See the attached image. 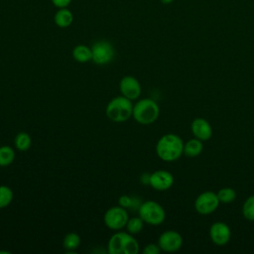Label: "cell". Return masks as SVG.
<instances>
[{
    "instance_id": "obj_27",
    "label": "cell",
    "mask_w": 254,
    "mask_h": 254,
    "mask_svg": "<svg viewBox=\"0 0 254 254\" xmlns=\"http://www.w3.org/2000/svg\"><path fill=\"white\" fill-rule=\"evenodd\" d=\"M173 1H174V0H161V2H162L163 4H166V5L171 4Z\"/></svg>"
},
{
    "instance_id": "obj_8",
    "label": "cell",
    "mask_w": 254,
    "mask_h": 254,
    "mask_svg": "<svg viewBox=\"0 0 254 254\" xmlns=\"http://www.w3.org/2000/svg\"><path fill=\"white\" fill-rule=\"evenodd\" d=\"M92 61L99 65H104L109 64L114 56L115 51L113 46L107 41H97L91 47Z\"/></svg>"
},
{
    "instance_id": "obj_14",
    "label": "cell",
    "mask_w": 254,
    "mask_h": 254,
    "mask_svg": "<svg viewBox=\"0 0 254 254\" xmlns=\"http://www.w3.org/2000/svg\"><path fill=\"white\" fill-rule=\"evenodd\" d=\"M203 150L202 141L197 138H192L188 140L184 144V154L189 158H193L198 156Z\"/></svg>"
},
{
    "instance_id": "obj_2",
    "label": "cell",
    "mask_w": 254,
    "mask_h": 254,
    "mask_svg": "<svg viewBox=\"0 0 254 254\" xmlns=\"http://www.w3.org/2000/svg\"><path fill=\"white\" fill-rule=\"evenodd\" d=\"M107 251L109 254H137L139 243L131 233L118 231L109 238Z\"/></svg>"
},
{
    "instance_id": "obj_22",
    "label": "cell",
    "mask_w": 254,
    "mask_h": 254,
    "mask_svg": "<svg viewBox=\"0 0 254 254\" xmlns=\"http://www.w3.org/2000/svg\"><path fill=\"white\" fill-rule=\"evenodd\" d=\"M242 214L249 221H254V194L250 195L242 205Z\"/></svg>"
},
{
    "instance_id": "obj_25",
    "label": "cell",
    "mask_w": 254,
    "mask_h": 254,
    "mask_svg": "<svg viewBox=\"0 0 254 254\" xmlns=\"http://www.w3.org/2000/svg\"><path fill=\"white\" fill-rule=\"evenodd\" d=\"M161 251L162 250L158 244L150 243V244L146 245L145 248L143 249V254H159Z\"/></svg>"
},
{
    "instance_id": "obj_12",
    "label": "cell",
    "mask_w": 254,
    "mask_h": 254,
    "mask_svg": "<svg viewBox=\"0 0 254 254\" xmlns=\"http://www.w3.org/2000/svg\"><path fill=\"white\" fill-rule=\"evenodd\" d=\"M119 89L121 94L130 100L137 99L141 94V84L139 80L132 75H126L121 78Z\"/></svg>"
},
{
    "instance_id": "obj_24",
    "label": "cell",
    "mask_w": 254,
    "mask_h": 254,
    "mask_svg": "<svg viewBox=\"0 0 254 254\" xmlns=\"http://www.w3.org/2000/svg\"><path fill=\"white\" fill-rule=\"evenodd\" d=\"M118 202H119V205L124 207V208H129V207H132V206L135 205V199L132 198L129 195H126V194L121 195L119 197Z\"/></svg>"
},
{
    "instance_id": "obj_16",
    "label": "cell",
    "mask_w": 254,
    "mask_h": 254,
    "mask_svg": "<svg viewBox=\"0 0 254 254\" xmlns=\"http://www.w3.org/2000/svg\"><path fill=\"white\" fill-rule=\"evenodd\" d=\"M72 58L78 63H87L92 60L91 49L84 45H77L72 50Z\"/></svg>"
},
{
    "instance_id": "obj_15",
    "label": "cell",
    "mask_w": 254,
    "mask_h": 254,
    "mask_svg": "<svg viewBox=\"0 0 254 254\" xmlns=\"http://www.w3.org/2000/svg\"><path fill=\"white\" fill-rule=\"evenodd\" d=\"M73 21L72 13L66 8H60L55 15V23L60 28H67Z\"/></svg>"
},
{
    "instance_id": "obj_17",
    "label": "cell",
    "mask_w": 254,
    "mask_h": 254,
    "mask_svg": "<svg viewBox=\"0 0 254 254\" xmlns=\"http://www.w3.org/2000/svg\"><path fill=\"white\" fill-rule=\"evenodd\" d=\"M15 152L12 147L4 145L0 147V167H7L13 163Z\"/></svg>"
},
{
    "instance_id": "obj_10",
    "label": "cell",
    "mask_w": 254,
    "mask_h": 254,
    "mask_svg": "<svg viewBox=\"0 0 254 254\" xmlns=\"http://www.w3.org/2000/svg\"><path fill=\"white\" fill-rule=\"evenodd\" d=\"M210 240L217 246L227 244L231 237L230 227L222 221H216L211 224L209 228Z\"/></svg>"
},
{
    "instance_id": "obj_1",
    "label": "cell",
    "mask_w": 254,
    "mask_h": 254,
    "mask_svg": "<svg viewBox=\"0 0 254 254\" xmlns=\"http://www.w3.org/2000/svg\"><path fill=\"white\" fill-rule=\"evenodd\" d=\"M184 144L179 135L168 133L158 140L156 153L158 157L165 162H175L184 154Z\"/></svg>"
},
{
    "instance_id": "obj_9",
    "label": "cell",
    "mask_w": 254,
    "mask_h": 254,
    "mask_svg": "<svg viewBox=\"0 0 254 254\" xmlns=\"http://www.w3.org/2000/svg\"><path fill=\"white\" fill-rule=\"evenodd\" d=\"M158 245L162 251L176 252L183 246V237L176 230H167L160 235Z\"/></svg>"
},
{
    "instance_id": "obj_13",
    "label": "cell",
    "mask_w": 254,
    "mask_h": 254,
    "mask_svg": "<svg viewBox=\"0 0 254 254\" xmlns=\"http://www.w3.org/2000/svg\"><path fill=\"white\" fill-rule=\"evenodd\" d=\"M190 130L192 135L200 141H207L212 136V127L206 119L197 117L194 118L190 124Z\"/></svg>"
},
{
    "instance_id": "obj_26",
    "label": "cell",
    "mask_w": 254,
    "mask_h": 254,
    "mask_svg": "<svg viewBox=\"0 0 254 254\" xmlns=\"http://www.w3.org/2000/svg\"><path fill=\"white\" fill-rule=\"evenodd\" d=\"M52 2L58 8H66L70 4L71 0H52Z\"/></svg>"
},
{
    "instance_id": "obj_23",
    "label": "cell",
    "mask_w": 254,
    "mask_h": 254,
    "mask_svg": "<svg viewBox=\"0 0 254 254\" xmlns=\"http://www.w3.org/2000/svg\"><path fill=\"white\" fill-rule=\"evenodd\" d=\"M13 199V190L7 186H0V209L8 206Z\"/></svg>"
},
{
    "instance_id": "obj_18",
    "label": "cell",
    "mask_w": 254,
    "mask_h": 254,
    "mask_svg": "<svg viewBox=\"0 0 254 254\" xmlns=\"http://www.w3.org/2000/svg\"><path fill=\"white\" fill-rule=\"evenodd\" d=\"M15 147L19 150V151H27L31 145H32V139L31 136L27 133V132H20L16 135L15 137Z\"/></svg>"
},
{
    "instance_id": "obj_11",
    "label": "cell",
    "mask_w": 254,
    "mask_h": 254,
    "mask_svg": "<svg viewBox=\"0 0 254 254\" xmlns=\"http://www.w3.org/2000/svg\"><path fill=\"white\" fill-rule=\"evenodd\" d=\"M149 185L156 190H167L174 185V177L168 171L158 170L150 174Z\"/></svg>"
},
{
    "instance_id": "obj_6",
    "label": "cell",
    "mask_w": 254,
    "mask_h": 254,
    "mask_svg": "<svg viewBox=\"0 0 254 254\" xmlns=\"http://www.w3.org/2000/svg\"><path fill=\"white\" fill-rule=\"evenodd\" d=\"M219 203L220 201L217 193L211 190H206L196 196L194 200V208L199 214L208 215L217 209Z\"/></svg>"
},
{
    "instance_id": "obj_4",
    "label": "cell",
    "mask_w": 254,
    "mask_h": 254,
    "mask_svg": "<svg viewBox=\"0 0 254 254\" xmlns=\"http://www.w3.org/2000/svg\"><path fill=\"white\" fill-rule=\"evenodd\" d=\"M160 115L158 103L151 98H143L133 105L132 117L140 124L149 125L154 123Z\"/></svg>"
},
{
    "instance_id": "obj_3",
    "label": "cell",
    "mask_w": 254,
    "mask_h": 254,
    "mask_svg": "<svg viewBox=\"0 0 254 254\" xmlns=\"http://www.w3.org/2000/svg\"><path fill=\"white\" fill-rule=\"evenodd\" d=\"M129 98L120 95L112 98L106 105L105 113L108 119L113 122H125L132 116L133 104Z\"/></svg>"
},
{
    "instance_id": "obj_20",
    "label": "cell",
    "mask_w": 254,
    "mask_h": 254,
    "mask_svg": "<svg viewBox=\"0 0 254 254\" xmlns=\"http://www.w3.org/2000/svg\"><path fill=\"white\" fill-rule=\"evenodd\" d=\"M217 196L220 202L222 203H230L236 198V191L232 188H222L217 192Z\"/></svg>"
},
{
    "instance_id": "obj_7",
    "label": "cell",
    "mask_w": 254,
    "mask_h": 254,
    "mask_svg": "<svg viewBox=\"0 0 254 254\" xmlns=\"http://www.w3.org/2000/svg\"><path fill=\"white\" fill-rule=\"evenodd\" d=\"M129 219L128 212L122 206H111L108 208L103 216L104 224L112 229V230H120L124 226Z\"/></svg>"
},
{
    "instance_id": "obj_5",
    "label": "cell",
    "mask_w": 254,
    "mask_h": 254,
    "mask_svg": "<svg viewBox=\"0 0 254 254\" xmlns=\"http://www.w3.org/2000/svg\"><path fill=\"white\" fill-rule=\"evenodd\" d=\"M138 213L145 223L154 226L162 224L166 218L164 207L154 200L142 202L138 207Z\"/></svg>"
},
{
    "instance_id": "obj_21",
    "label": "cell",
    "mask_w": 254,
    "mask_h": 254,
    "mask_svg": "<svg viewBox=\"0 0 254 254\" xmlns=\"http://www.w3.org/2000/svg\"><path fill=\"white\" fill-rule=\"evenodd\" d=\"M144 221L140 216H135V217H131L128 219L127 223H126V228L127 231L131 234H137L139 233L144 226Z\"/></svg>"
},
{
    "instance_id": "obj_19",
    "label": "cell",
    "mask_w": 254,
    "mask_h": 254,
    "mask_svg": "<svg viewBox=\"0 0 254 254\" xmlns=\"http://www.w3.org/2000/svg\"><path fill=\"white\" fill-rule=\"evenodd\" d=\"M64 247L67 251H73L75 250L79 244H80V237L75 232H69L67 233L64 238Z\"/></svg>"
}]
</instances>
